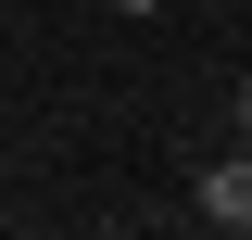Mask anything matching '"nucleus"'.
Instances as JSON below:
<instances>
[{"label":"nucleus","instance_id":"nucleus-1","mask_svg":"<svg viewBox=\"0 0 252 240\" xmlns=\"http://www.w3.org/2000/svg\"><path fill=\"white\" fill-rule=\"evenodd\" d=\"M202 215H215V228H252V139L202 164Z\"/></svg>","mask_w":252,"mask_h":240},{"label":"nucleus","instance_id":"nucleus-2","mask_svg":"<svg viewBox=\"0 0 252 240\" xmlns=\"http://www.w3.org/2000/svg\"><path fill=\"white\" fill-rule=\"evenodd\" d=\"M240 139H252V89H240Z\"/></svg>","mask_w":252,"mask_h":240},{"label":"nucleus","instance_id":"nucleus-3","mask_svg":"<svg viewBox=\"0 0 252 240\" xmlns=\"http://www.w3.org/2000/svg\"><path fill=\"white\" fill-rule=\"evenodd\" d=\"M126 13H164V0H126Z\"/></svg>","mask_w":252,"mask_h":240}]
</instances>
